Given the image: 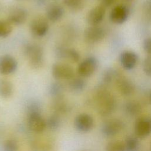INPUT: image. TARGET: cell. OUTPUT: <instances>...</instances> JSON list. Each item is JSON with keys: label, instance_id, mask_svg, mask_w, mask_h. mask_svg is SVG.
Returning a JSON list of instances; mask_svg holds the SVG:
<instances>
[{"label": "cell", "instance_id": "obj_6", "mask_svg": "<svg viewBox=\"0 0 151 151\" xmlns=\"http://www.w3.org/2000/svg\"><path fill=\"white\" fill-rule=\"evenodd\" d=\"M29 29L34 37L37 38L43 37L47 34L49 29L48 22L42 17H36L30 22Z\"/></svg>", "mask_w": 151, "mask_h": 151}, {"label": "cell", "instance_id": "obj_8", "mask_svg": "<svg viewBox=\"0 0 151 151\" xmlns=\"http://www.w3.org/2000/svg\"><path fill=\"white\" fill-rule=\"evenodd\" d=\"M18 63L12 55L5 54L0 56V74L9 75L17 69Z\"/></svg>", "mask_w": 151, "mask_h": 151}, {"label": "cell", "instance_id": "obj_19", "mask_svg": "<svg viewBox=\"0 0 151 151\" xmlns=\"http://www.w3.org/2000/svg\"><path fill=\"white\" fill-rule=\"evenodd\" d=\"M86 87V81L83 77H73L68 83V87L71 91L74 93L82 91Z\"/></svg>", "mask_w": 151, "mask_h": 151}, {"label": "cell", "instance_id": "obj_3", "mask_svg": "<svg viewBox=\"0 0 151 151\" xmlns=\"http://www.w3.org/2000/svg\"><path fill=\"white\" fill-rule=\"evenodd\" d=\"M24 52L30 67L39 69L44 64V51L41 46L34 43H28L24 48Z\"/></svg>", "mask_w": 151, "mask_h": 151}, {"label": "cell", "instance_id": "obj_20", "mask_svg": "<svg viewBox=\"0 0 151 151\" xmlns=\"http://www.w3.org/2000/svg\"><path fill=\"white\" fill-rule=\"evenodd\" d=\"M120 74L115 69L109 68L106 69L103 73L102 80L104 84H110L113 81H115Z\"/></svg>", "mask_w": 151, "mask_h": 151}, {"label": "cell", "instance_id": "obj_1", "mask_svg": "<svg viewBox=\"0 0 151 151\" xmlns=\"http://www.w3.org/2000/svg\"><path fill=\"white\" fill-rule=\"evenodd\" d=\"M97 109L102 116L111 114L116 107V100L114 96L104 87L100 86L96 93Z\"/></svg>", "mask_w": 151, "mask_h": 151}, {"label": "cell", "instance_id": "obj_36", "mask_svg": "<svg viewBox=\"0 0 151 151\" xmlns=\"http://www.w3.org/2000/svg\"><path fill=\"white\" fill-rule=\"evenodd\" d=\"M19 1H22V0H19Z\"/></svg>", "mask_w": 151, "mask_h": 151}, {"label": "cell", "instance_id": "obj_33", "mask_svg": "<svg viewBox=\"0 0 151 151\" xmlns=\"http://www.w3.org/2000/svg\"><path fill=\"white\" fill-rule=\"evenodd\" d=\"M143 48L147 54L151 55V37H147L144 40Z\"/></svg>", "mask_w": 151, "mask_h": 151}, {"label": "cell", "instance_id": "obj_13", "mask_svg": "<svg viewBox=\"0 0 151 151\" xmlns=\"http://www.w3.org/2000/svg\"><path fill=\"white\" fill-rule=\"evenodd\" d=\"M74 124L76 128L78 131L87 132L93 128L94 120L90 114L87 113H81L76 117L74 121Z\"/></svg>", "mask_w": 151, "mask_h": 151}, {"label": "cell", "instance_id": "obj_15", "mask_svg": "<svg viewBox=\"0 0 151 151\" xmlns=\"http://www.w3.org/2000/svg\"><path fill=\"white\" fill-rule=\"evenodd\" d=\"M136 136L139 138H145L151 133V120L146 118H140L134 125Z\"/></svg>", "mask_w": 151, "mask_h": 151}, {"label": "cell", "instance_id": "obj_17", "mask_svg": "<svg viewBox=\"0 0 151 151\" xmlns=\"http://www.w3.org/2000/svg\"><path fill=\"white\" fill-rule=\"evenodd\" d=\"M64 10L63 8L58 5H52L47 10V18L49 21L56 22L59 21L63 16Z\"/></svg>", "mask_w": 151, "mask_h": 151}, {"label": "cell", "instance_id": "obj_24", "mask_svg": "<svg viewBox=\"0 0 151 151\" xmlns=\"http://www.w3.org/2000/svg\"><path fill=\"white\" fill-rule=\"evenodd\" d=\"M63 91V86L61 83L55 82L51 84L49 88V92L51 96L55 99L61 98Z\"/></svg>", "mask_w": 151, "mask_h": 151}, {"label": "cell", "instance_id": "obj_22", "mask_svg": "<svg viewBox=\"0 0 151 151\" xmlns=\"http://www.w3.org/2000/svg\"><path fill=\"white\" fill-rule=\"evenodd\" d=\"M12 30V24L7 19H0V37H8Z\"/></svg>", "mask_w": 151, "mask_h": 151}, {"label": "cell", "instance_id": "obj_26", "mask_svg": "<svg viewBox=\"0 0 151 151\" xmlns=\"http://www.w3.org/2000/svg\"><path fill=\"white\" fill-rule=\"evenodd\" d=\"M124 143L126 151H136L139 146L138 140L134 136L127 137Z\"/></svg>", "mask_w": 151, "mask_h": 151}, {"label": "cell", "instance_id": "obj_4", "mask_svg": "<svg viewBox=\"0 0 151 151\" xmlns=\"http://www.w3.org/2000/svg\"><path fill=\"white\" fill-rule=\"evenodd\" d=\"M51 73L53 77L58 80H70L74 77L73 68L66 63H54L52 66Z\"/></svg>", "mask_w": 151, "mask_h": 151}, {"label": "cell", "instance_id": "obj_14", "mask_svg": "<svg viewBox=\"0 0 151 151\" xmlns=\"http://www.w3.org/2000/svg\"><path fill=\"white\" fill-rule=\"evenodd\" d=\"M115 82L117 90L122 95L129 96L134 93L135 90L134 85L127 78L120 74Z\"/></svg>", "mask_w": 151, "mask_h": 151}, {"label": "cell", "instance_id": "obj_32", "mask_svg": "<svg viewBox=\"0 0 151 151\" xmlns=\"http://www.w3.org/2000/svg\"><path fill=\"white\" fill-rule=\"evenodd\" d=\"M80 56L77 51L73 48H69L68 60L74 63H77L80 60Z\"/></svg>", "mask_w": 151, "mask_h": 151}, {"label": "cell", "instance_id": "obj_31", "mask_svg": "<svg viewBox=\"0 0 151 151\" xmlns=\"http://www.w3.org/2000/svg\"><path fill=\"white\" fill-rule=\"evenodd\" d=\"M143 70L149 77H151V55H149L143 61Z\"/></svg>", "mask_w": 151, "mask_h": 151}, {"label": "cell", "instance_id": "obj_12", "mask_svg": "<svg viewBox=\"0 0 151 151\" xmlns=\"http://www.w3.org/2000/svg\"><path fill=\"white\" fill-rule=\"evenodd\" d=\"M106 13V8L99 5L89 11L86 20L91 26L99 25L103 21Z\"/></svg>", "mask_w": 151, "mask_h": 151}, {"label": "cell", "instance_id": "obj_18", "mask_svg": "<svg viewBox=\"0 0 151 151\" xmlns=\"http://www.w3.org/2000/svg\"><path fill=\"white\" fill-rule=\"evenodd\" d=\"M14 87L12 83L6 79H0V97L4 99L9 98L13 93Z\"/></svg>", "mask_w": 151, "mask_h": 151}, {"label": "cell", "instance_id": "obj_28", "mask_svg": "<svg viewBox=\"0 0 151 151\" xmlns=\"http://www.w3.org/2000/svg\"><path fill=\"white\" fill-rule=\"evenodd\" d=\"M69 48L60 46L56 48L55 54L56 57L60 60H68Z\"/></svg>", "mask_w": 151, "mask_h": 151}, {"label": "cell", "instance_id": "obj_34", "mask_svg": "<svg viewBox=\"0 0 151 151\" xmlns=\"http://www.w3.org/2000/svg\"><path fill=\"white\" fill-rule=\"evenodd\" d=\"M116 0H99L100 5L104 8H107L111 6L114 2Z\"/></svg>", "mask_w": 151, "mask_h": 151}, {"label": "cell", "instance_id": "obj_2", "mask_svg": "<svg viewBox=\"0 0 151 151\" xmlns=\"http://www.w3.org/2000/svg\"><path fill=\"white\" fill-rule=\"evenodd\" d=\"M28 124L29 129L35 133L42 132L47 126L46 122L40 113V107L35 102L31 103L27 108Z\"/></svg>", "mask_w": 151, "mask_h": 151}, {"label": "cell", "instance_id": "obj_10", "mask_svg": "<svg viewBox=\"0 0 151 151\" xmlns=\"http://www.w3.org/2000/svg\"><path fill=\"white\" fill-rule=\"evenodd\" d=\"M129 15V8L124 5H119L114 6L111 11L110 19L116 24H122L127 20Z\"/></svg>", "mask_w": 151, "mask_h": 151}, {"label": "cell", "instance_id": "obj_7", "mask_svg": "<svg viewBox=\"0 0 151 151\" xmlns=\"http://www.w3.org/2000/svg\"><path fill=\"white\" fill-rule=\"evenodd\" d=\"M105 35L106 31L99 25H90L85 29L84 32L86 40L90 43L99 42L103 40Z\"/></svg>", "mask_w": 151, "mask_h": 151}, {"label": "cell", "instance_id": "obj_16", "mask_svg": "<svg viewBox=\"0 0 151 151\" xmlns=\"http://www.w3.org/2000/svg\"><path fill=\"white\" fill-rule=\"evenodd\" d=\"M137 60V55L132 51H124L120 55V62L122 66L127 70L133 69L136 66Z\"/></svg>", "mask_w": 151, "mask_h": 151}, {"label": "cell", "instance_id": "obj_23", "mask_svg": "<svg viewBox=\"0 0 151 151\" xmlns=\"http://www.w3.org/2000/svg\"><path fill=\"white\" fill-rule=\"evenodd\" d=\"M63 2L71 11H78L83 8L84 0H63Z\"/></svg>", "mask_w": 151, "mask_h": 151}, {"label": "cell", "instance_id": "obj_21", "mask_svg": "<svg viewBox=\"0 0 151 151\" xmlns=\"http://www.w3.org/2000/svg\"><path fill=\"white\" fill-rule=\"evenodd\" d=\"M106 151H126L124 143L120 140H114L106 146Z\"/></svg>", "mask_w": 151, "mask_h": 151}, {"label": "cell", "instance_id": "obj_27", "mask_svg": "<svg viewBox=\"0 0 151 151\" xmlns=\"http://www.w3.org/2000/svg\"><path fill=\"white\" fill-rule=\"evenodd\" d=\"M142 11L146 20L151 23V0H146L143 3Z\"/></svg>", "mask_w": 151, "mask_h": 151}, {"label": "cell", "instance_id": "obj_29", "mask_svg": "<svg viewBox=\"0 0 151 151\" xmlns=\"http://www.w3.org/2000/svg\"><path fill=\"white\" fill-rule=\"evenodd\" d=\"M4 151H18V145L13 139L7 140L4 145Z\"/></svg>", "mask_w": 151, "mask_h": 151}, {"label": "cell", "instance_id": "obj_5", "mask_svg": "<svg viewBox=\"0 0 151 151\" xmlns=\"http://www.w3.org/2000/svg\"><path fill=\"white\" fill-rule=\"evenodd\" d=\"M97 67V60L94 57H88L80 63L77 67V72L81 77H88L95 73Z\"/></svg>", "mask_w": 151, "mask_h": 151}, {"label": "cell", "instance_id": "obj_25", "mask_svg": "<svg viewBox=\"0 0 151 151\" xmlns=\"http://www.w3.org/2000/svg\"><path fill=\"white\" fill-rule=\"evenodd\" d=\"M125 110L129 114L135 116L141 111V106L137 101H131L126 104Z\"/></svg>", "mask_w": 151, "mask_h": 151}, {"label": "cell", "instance_id": "obj_11", "mask_svg": "<svg viewBox=\"0 0 151 151\" xmlns=\"http://www.w3.org/2000/svg\"><path fill=\"white\" fill-rule=\"evenodd\" d=\"M27 18L28 12L25 8L15 7L9 11L7 20L12 25H20L26 21Z\"/></svg>", "mask_w": 151, "mask_h": 151}, {"label": "cell", "instance_id": "obj_30", "mask_svg": "<svg viewBox=\"0 0 151 151\" xmlns=\"http://www.w3.org/2000/svg\"><path fill=\"white\" fill-rule=\"evenodd\" d=\"M47 126L51 129H55L57 128L60 124V119L58 116L52 115L49 117L47 122L46 123Z\"/></svg>", "mask_w": 151, "mask_h": 151}, {"label": "cell", "instance_id": "obj_35", "mask_svg": "<svg viewBox=\"0 0 151 151\" xmlns=\"http://www.w3.org/2000/svg\"><path fill=\"white\" fill-rule=\"evenodd\" d=\"M150 101H151V93H150Z\"/></svg>", "mask_w": 151, "mask_h": 151}, {"label": "cell", "instance_id": "obj_9", "mask_svg": "<svg viewBox=\"0 0 151 151\" xmlns=\"http://www.w3.org/2000/svg\"><path fill=\"white\" fill-rule=\"evenodd\" d=\"M124 126V123L120 119H110L103 125L102 132L106 136L113 137L120 132Z\"/></svg>", "mask_w": 151, "mask_h": 151}]
</instances>
